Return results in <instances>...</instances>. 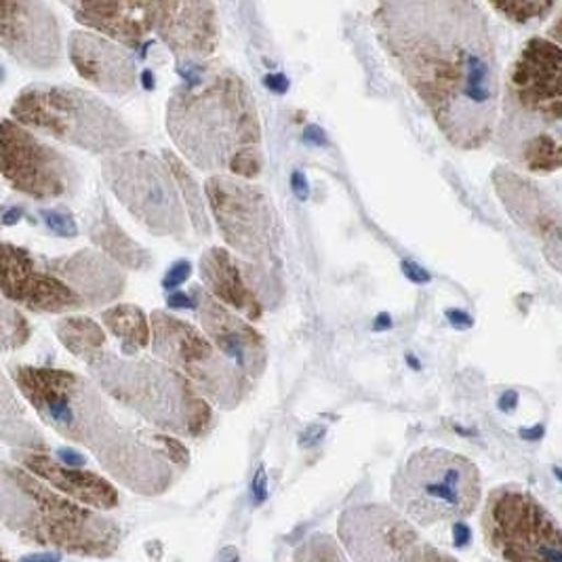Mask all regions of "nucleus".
<instances>
[{
    "label": "nucleus",
    "instance_id": "nucleus-2",
    "mask_svg": "<svg viewBox=\"0 0 562 562\" xmlns=\"http://www.w3.org/2000/svg\"><path fill=\"white\" fill-rule=\"evenodd\" d=\"M15 385L30 405L59 435L87 445L108 472L139 491H162L169 461L144 438L121 426L105 407L100 392L70 371L20 367Z\"/></svg>",
    "mask_w": 562,
    "mask_h": 562
},
{
    "label": "nucleus",
    "instance_id": "nucleus-30",
    "mask_svg": "<svg viewBox=\"0 0 562 562\" xmlns=\"http://www.w3.org/2000/svg\"><path fill=\"white\" fill-rule=\"evenodd\" d=\"M45 217V224L49 226V231L55 232L61 238H75L78 234L77 222L70 213L61 211V209H45L41 213Z\"/></svg>",
    "mask_w": 562,
    "mask_h": 562
},
{
    "label": "nucleus",
    "instance_id": "nucleus-37",
    "mask_svg": "<svg viewBox=\"0 0 562 562\" xmlns=\"http://www.w3.org/2000/svg\"><path fill=\"white\" fill-rule=\"evenodd\" d=\"M546 38H550L552 43H557L562 49V4L561 13H559L557 20L552 22V26L548 27V36H546Z\"/></svg>",
    "mask_w": 562,
    "mask_h": 562
},
{
    "label": "nucleus",
    "instance_id": "nucleus-7",
    "mask_svg": "<svg viewBox=\"0 0 562 562\" xmlns=\"http://www.w3.org/2000/svg\"><path fill=\"white\" fill-rule=\"evenodd\" d=\"M392 497L419 527L460 522L481 502V474L463 456L428 447L403 463L392 483Z\"/></svg>",
    "mask_w": 562,
    "mask_h": 562
},
{
    "label": "nucleus",
    "instance_id": "nucleus-26",
    "mask_svg": "<svg viewBox=\"0 0 562 562\" xmlns=\"http://www.w3.org/2000/svg\"><path fill=\"white\" fill-rule=\"evenodd\" d=\"M103 325L114 333L125 350H142L153 341V329L148 316L139 307L131 304H119V306L108 307L103 312Z\"/></svg>",
    "mask_w": 562,
    "mask_h": 562
},
{
    "label": "nucleus",
    "instance_id": "nucleus-12",
    "mask_svg": "<svg viewBox=\"0 0 562 562\" xmlns=\"http://www.w3.org/2000/svg\"><path fill=\"white\" fill-rule=\"evenodd\" d=\"M206 201L232 249L254 263H270L277 256V215L272 201L245 179L213 176L206 181Z\"/></svg>",
    "mask_w": 562,
    "mask_h": 562
},
{
    "label": "nucleus",
    "instance_id": "nucleus-40",
    "mask_svg": "<svg viewBox=\"0 0 562 562\" xmlns=\"http://www.w3.org/2000/svg\"><path fill=\"white\" fill-rule=\"evenodd\" d=\"M194 304H199V302H194L190 295H186V293H176V295H171L169 297V306L171 307H192Z\"/></svg>",
    "mask_w": 562,
    "mask_h": 562
},
{
    "label": "nucleus",
    "instance_id": "nucleus-29",
    "mask_svg": "<svg viewBox=\"0 0 562 562\" xmlns=\"http://www.w3.org/2000/svg\"><path fill=\"white\" fill-rule=\"evenodd\" d=\"M27 337H30V327H27L26 318L9 302H4V306H2V348L4 350L20 348L26 344Z\"/></svg>",
    "mask_w": 562,
    "mask_h": 562
},
{
    "label": "nucleus",
    "instance_id": "nucleus-22",
    "mask_svg": "<svg viewBox=\"0 0 562 562\" xmlns=\"http://www.w3.org/2000/svg\"><path fill=\"white\" fill-rule=\"evenodd\" d=\"M70 9L82 26L128 47H139L156 30V2H75Z\"/></svg>",
    "mask_w": 562,
    "mask_h": 562
},
{
    "label": "nucleus",
    "instance_id": "nucleus-24",
    "mask_svg": "<svg viewBox=\"0 0 562 562\" xmlns=\"http://www.w3.org/2000/svg\"><path fill=\"white\" fill-rule=\"evenodd\" d=\"M57 337L75 357L85 360L89 367L103 357L105 335L102 327L91 318H82V316L64 318L57 325Z\"/></svg>",
    "mask_w": 562,
    "mask_h": 562
},
{
    "label": "nucleus",
    "instance_id": "nucleus-31",
    "mask_svg": "<svg viewBox=\"0 0 562 562\" xmlns=\"http://www.w3.org/2000/svg\"><path fill=\"white\" fill-rule=\"evenodd\" d=\"M192 277V263L190 261H178L171 266V270L165 277V289H178L183 282Z\"/></svg>",
    "mask_w": 562,
    "mask_h": 562
},
{
    "label": "nucleus",
    "instance_id": "nucleus-15",
    "mask_svg": "<svg viewBox=\"0 0 562 562\" xmlns=\"http://www.w3.org/2000/svg\"><path fill=\"white\" fill-rule=\"evenodd\" d=\"M0 45L34 70H53L61 59L55 13L43 2L0 0Z\"/></svg>",
    "mask_w": 562,
    "mask_h": 562
},
{
    "label": "nucleus",
    "instance_id": "nucleus-21",
    "mask_svg": "<svg viewBox=\"0 0 562 562\" xmlns=\"http://www.w3.org/2000/svg\"><path fill=\"white\" fill-rule=\"evenodd\" d=\"M20 461L27 472L34 474L38 481H45L52 488L70 497L80 506L100 512L114 510L121 502L119 491L114 488V485L93 472L68 468L61 461L53 460L49 456L38 453V451L24 453Z\"/></svg>",
    "mask_w": 562,
    "mask_h": 562
},
{
    "label": "nucleus",
    "instance_id": "nucleus-6",
    "mask_svg": "<svg viewBox=\"0 0 562 562\" xmlns=\"http://www.w3.org/2000/svg\"><path fill=\"white\" fill-rule=\"evenodd\" d=\"M91 371L112 398L142 413L158 428L201 436L211 424V409L196 385L169 364L103 355Z\"/></svg>",
    "mask_w": 562,
    "mask_h": 562
},
{
    "label": "nucleus",
    "instance_id": "nucleus-27",
    "mask_svg": "<svg viewBox=\"0 0 562 562\" xmlns=\"http://www.w3.org/2000/svg\"><path fill=\"white\" fill-rule=\"evenodd\" d=\"M165 160H167V165H169V169H171V173L176 178L179 192H181V199H183V206L188 211V217H190L194 231L209 236L211 226H209V217H206L205 201H203L201 186L196 183L194 176L183 167V162L179 160L178 156L167 154Z\"/></svg>",
    "mask_w": 562,
    "mask_h": 562
},
{
    "label": "nucleus",
    "instance_id": "nucleus-41",
    "mask_svg": "<svg viewBox=\"0 0 562 562\" xmlns=\"http://www.w3.org/2000/svg\"><path fill=\"white\" fill-rule=\"evenodd\" d=\"M144 82H146V85H144V87H146V89H153L154 77H153V72H150V70H146V72H144Z\"/></svg>",
    "mask_w": 562,
    "mask_h": 562
},
{
    "label": "nucleus",
    "instance_id": "nucleus-32",
    "mask_svg": "<svg viewBox=\"0 0 562 562\" xmlns=\"http://www.w3.org/2000/svg\"><path fill=\"white\" fill-rule=\"evenodd\" d=\"M268 499V474L266 468L259 465L251 479V502L254 506H261Z\"/></svg>",
    "mask_w": 562,
    "mask_h": 562
},
{
    "label": "nucleus",
    "instance_id": "nucleus-14",
    "mask_svg": "<svg viewBox=\"0 0 562 562\" xmlns=\"http://www.w3.org/2000/svg\"><path fill=\"white\" fill-rule=\"evenodd\" d=\"M341 537L357 562H456L426 543L398 514L378 506L346 512Z\"/></svg>",
    "mask_w": 562,
    "mask_h": 562
},
{
    "label": "nucleus",
    "instance_id": "nucleus-1",
    "mask_svg": "<svg viewBox=\"0 0 562 562\" xmlns=\"http://www.w3.org/2000/svg\"><path fill=\"white\" fill-rule=\"evenodd\" d=\"M373 22L387 57L458 150L495 137L499 64L485 11L465 0L384 2Z\"/></svg>",
    "mask_w": 562,
    "mask_h": 562
},
{
    "label": "nucleus",
    "instance_id": "nucleus-25",
    "mask_svg": "<svg viewBox=\"0 0 562 562\" xmlns=\"http://www.w3.org/2000/svg\"><path fill=\"white\" fill-rule=\"evenodd\" d=\"M91 238L103 254H108L116 263H121L125 268L144 270L150 266V256L135 240H131L127 234L121 231L110 217L100 220L93 226Z\"/></svg>",
    "mask_w": 562,
    "mask_h": 562
},
{
    "label": "nucleus",
    "instance_id": "nucleus-36",
    "mask_svg": "<svg viewBox=\"0 0 562 562\" xmlns=\"http://www.w3.org/2000/svg\"><path fill=\"white\" fill-rule=\"evenodd\" d=\"M57 456L61 458V463L68 465V468H78V465L85 463V458L77 453V451H72V449H59Z\"/></svg>",
    "mask_w": 562,
    "mask_h": 562
},
{
    "label": "nucleus",
    "instance_id": "nucleus-28",
    "mask_svg": "<svg viewBox=\"0 0 562 562\" xmlns=\"http://www.w3.org/2000/svg\"><path fill=\"white\" fill-rule=\"evenodd\" d=\"M491 9L502 13L514 24H531L548 18L554 9H559V4L557 2H495L491 4Z\"/></svg>",
    "mask_w": 562,
    "mask_h": 562
},
{
    "label": "nucleus",
    "instance_id": "nucleus-10",
    "mask_svg": "<svg viewBox=\"0 0 562 562\" xmlns=\"http://www.w3.org/2000/svg\"><path fill=\"white\" fill-rule=\"evenodd\" d=\"M150 321L154 352L186 375L199 392H205L215 405L231 409L247 396L251 380L203 333L167 312H154Z\"/></svg>",
    "mask_w": 562,
    "mask_h": 562
},
{
    "label": "nucleus",
    "instance_id": "nucleus-5",
    "mask_svg": "<svg viewBox=\"0 0 562 562\" xmlns=\"http://www.w3.org/2000/svg\"><path fill=\"white\" fill-rule=\"evenodd\" d=\"M4 522L41 546H55L82 557H110L121 541L119 525L55 493L24 470L4 468Z\"/></svg>",
    "mask_w": 562,
    "mask_h": 562
},
{
    "label": "nucleus",
    "instance_id": "nucleus-11",
    "mask_svg": "<svg viewBox=\"0 0 562 562\" xmlns=\"http://www.w3.org/2000/svg\"><path fill=\"white\" fill-rule=\"evenodd\" d=\"M103 176L128 211L158 236L186 232V206L167 162L146 150L112 154L103 160Z\"/></svg>",
    "mask_w": 562,
    "mask_h": 562
},
{
    "label": "nucleus",
    "instance_id": "nucleus-8",
    "mask_svg": "<svg viewBox=\"0 0 562 562\" xmlns=\"http://www.w3.org/2000/svg\"><path fill=\"white\" fill-rule=\"evenodd\" d=\"M11 114L22 127L47 133L89 153L119 154L133 139L114 110L72 87H30L15 98Z\"/></svg>",
    "mask_w": 562,
    "mask_h": 562
},
{
    "label": "nucleus",
    "instance_id": "nucleus-34",
    "mask_svg": "<svg viewBox=\"0 0 562 562\" xmlns=\"http://www.w3.org/2000/svg\"><path fill=\"white\" fill-rule=\"evenodd\" d=\"M470 539H472V533H470L468 525L456 522V525H453V543H456L458 548H465V546L470 543Z\"/></svg>",
    "mask_w": 562,
    "mask_h": 562
},
{
    "label": "nucleus",
    "instance_id": "nucleus-19",
    "mask_svg": "<svg viewBox=\"0 0 562 562\" xmlns=\"http://www.w3.org/2000/svg\"><path fill=\"white\" fill-rule=\"evenodd\" d=\"M70 59L78 75L108 93H128L135 89V61L125 49L98 32H72Z\"/></svg>",
    "mask_w": 562,
    "mask_h": 562
},
{
    "label": "nucleus",
    "instance_id": "nucleus-9",
    "mask_svg": "<svg viewBox=\"0 0 562 562\" xmlns=\"http://www.w3.org/2000/svg\"><path fill=\"white\" fill-rule=\"evenodd\" d=\"M483 531L506 562H562V527L536 497L499 486L486 499Z\"/></svg>",
    "mask_w": 562,
    "mask_h": 562
},
{
    "label": "nucleus",
    "instance_id": "nucleus-13",
    "mask_svg": "<svg viewBox=\"0 0 562 562\" xmlns=\"http://www.w3.org/2000/svg\"><path fill=\"white\" fill-rule=\"evenodd\" d=\"M2 176L15 190L41 201L77 188L75 165L9 119L2 121Z\"/></svg>",
    "mask_w": 562,
    "mask_h": 562
},
{
    "label": "nucleus",
    "instance_id": "nucleus-38",
    "mask_svg": "<svg viewBox=\"0 0 562 562\" xmlns=\"http://www.w3.org/2000/svg\"><path fill=\"white\" fill-rule=\"evenodd\" d=\"M266 87L277 91V93H284L289 89V80L282 75H272V77L266 78Z\"/></svg>",
    "mask_w": 562,
    "mask_h": 562
},
{
    "label": "nucleus",
    "instance_id": "nucleus-23",
    "mask_svg": "<svg viewBox=\"0 0 562 562\" xmlns=\"http://www.w3.org/2000/svg\"><path fill=\"white\" fill-rule=\"evenodd\" d=\"M201 277L209 293L224 306L243 312L249 321L261 316V302L251 282L245 279L231 251L213 247L201 257Z\"/></svg>",
    "mask_w": 562,
    "mask_h": 562
},
{
    "label": "nucleus",
    "instance_id": "nucleus-17",
    "mask_svg": "<svg viewBox=\"0 0 562 562\" xmlns=\"http://www.w3.org/2000/svg\"><path fill=\"white\" fill-rule=\"evenodd\" d=\"M199 316L211 344L238 367L249 380L266 369V344L261 335L243 318L232 314L211 293L199 295Z\"/></svg>",
    "mask_w": 562,
    "mask_h": 562
},
{
    "label": "nucleus",
    "instance_id": "nucleus-20",
    "mask_svg": "<svg viewBox=\"0 0 562 562\" xmlns=\"http://www.w3.org/2000/svg\"><path fill=\"white\" fill-rule=\"evenodd\" d=\"M47 270L66 282L85 306L112 304L125 289L123 270L95 251H78L75 256L53 259Z\"/></svg>",
    "mask_w": 562,
    "mask_h": 562
},
{
    "label": "nucleus",
    "instance_id": "nucleus-4",
    "mask_svg": "<svg viewBox=\"0 0 562 562\" xmlns=\"http://www.w3.org/2000/svg\"><path fill=\"white\" fill-rule=\"evenodd\" d=\"M495 148L527 173L562 169V49L546 36L529 38L514 57L504 91Z\"/></svg>",
    "mask_w": 562,
    "mask_h": 562
},
{
    "label": "nucleus",
    "instance_id": "nucleus-35",
    "mask_svg": "<svg viewBox=\"0 0 562 562\" xmlns=\"http://www.w3.org/2000/svg\"><path fill=\"white\" fill-rule=\"evenodd\" d=\"M403 272L409 277L413 282H428L430 281V277L419 268V266H415L413 261H405L403 263Z\"/></svg>",
    "mask_w": 562,
    "mask_h": 562
},
{
    "label": "nucleus",
    "instance_id": "nucleus-3",
    "mask_svg": "<svg viewBox=\"0 0 562 562\" xmlns=\"http://www.w3.org/2000/svg\"><path fill=\"white\" fill-rule=\"evenodd\" d=\"M167 128L181 154L203 171L254 179L261 171L256 100L232 72L188 77L167 108Z\"/></svg>",
    "mask_w": 562,
    "mask_h": 562
},
{
    "label": "nucleus",
    "instance_id": "nucleus-33",
    "mask_svg": "<svg viewBox=\"0 0 562 562\" xmlns=\"http://www.w3.org/2000/svg\"><path fill=\"white\" fill-rule=\"evenodd\" d=\"M291 186H293L295 196H297L300 201H306L307 194H310L306 176H304V173H300V171H295V173L291 176Z\"/></svg>",
    "mask_w": 562,
    "mask_h": 562
},
{
    "label": "nucleus",
    "instance_id": "nucleus-16",
    "mask_svg": "<svg viewBox=\"0 0 562 562\" xmlns=\"http://www.w3.org/2000/svg\"><path fill=\"white\" fill-rule=\"evenodd\" d=\"M2 293L7 300L36 312H70L82 306L77 293L49 270L36 268L27 251L4 243L2 247Z\"/></svg>",
    "mask_w": 562,
    "mask_h": 562
},
{
    "label": "nucleus",
    "instance_id": "nucleus-39",
    "mask_svg": "<svg viewBox=\"0 0 562 562\" xmlns=\"http://www.w3.org/2000/svg\"><path fill=\"white\" fill-rule=\"evenodd\" d=\"M61 557L57 552H41V554H30L20 562H59Z\"/></svg>",
    "mask_w": 562,
    "mask_h": 562
},
{
    "label": "nucleus",
    "instance_id": "nucleus-18",
    "mask_svg": "<svg viewBox=\"0 0 562 562\" xmlns=\"http://www.w3.org/2000/svg\"><path fill=\"white\" fill-rule=\"evenodd\" d=\"M156 32L183 59L215 52L217 15L209 2H156Z\"/></svg>",
    "mask_w": 562,
    "mask_h": 562
},
{
    "label": "nucleus",
    "instance_id": "nucleus-42",
    "mask_svg": "<svg viewBox=\"0 0 562 562\" xmlns=\"http://www.w3.org/2000/svg\"><path fill=\"white\" fill-rule=\"evenodd\" d=\"M4 562H9V561H4Z\"/></svg>",
    "mask_w": 562,
    "mask_h": 562
}]
</instances>
